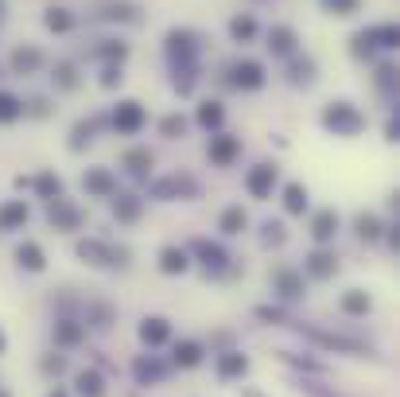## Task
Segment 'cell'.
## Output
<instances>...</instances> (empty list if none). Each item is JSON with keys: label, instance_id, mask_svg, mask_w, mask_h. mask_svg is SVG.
<instances>
[{"label": "cell", "instance_id": "ac0fdd59", "mask_svg": "<svg viewBox=\"0 0 400 397\" xmlns=\"http://www.w3.org/2000/svg\"><path fill=\"white\" fill-rule=\"evenodd\" d=\"M55 339H59L62 346H74L78 339H82V327H74L70 320H62V323H55Z\"/></svg>", "mask_w": 400, "mask_h": 397}, {"label": "cell", "instance_id": "7a4b0ae2", "mask_svg": "<svg viewBox=\"0 0 400 397\" xmlns=\"http://www.w3.org/2000/svg\"><path fill=\"white\" fill-rule=\"evenodd\" d=\"M113 125H117L121 133H136V129L144 125V110H140V102H125V105H117V113H113Z\"/></svg>", "mask_w": 400, "mask_h": 397}, {"label": "cell", "instance_id": "ffe728a7", "mask_svg": "<svg viewBox=\"0 0 400 397\" xmlns=\"http://www.w3.org/2000/svg\"><path fill=\"white\" fill-rule=\"evenodd\" d=\"M47 27H51V32H70V27H74V20H70L67 8H51L47 12Z\"/></svg>", "mask_w": 400, "mask_h": 397}, {"label": "cell", "instance_id": "f546056e", "mask_svg": "<svg viewBox=\"0 0 400 397\" xmlns=\"http://www.w3.org/2000/svg\"><path fill=\"white\" fill-rule=\"evenodd\" d=\"M331 12H338V16H350V12H358V0H323Z\"/></svg>", "mask_w": 400, "mask_h": 397}, {"label": "cell", "instance_id": "e575fe53", "mask_svg": "<svg viewBox=\"0 0 400 397\" xmlns=\"http://www.w3.org/2000/svg\"><path fill=\"white\" fill-rule=\"evenodd\" d=\"M117 214H121V219H133V214H136V203H133V199H125V203L117 207Z\"/></svg>", "mask_w": 400, "mask_h": 397}, {"label": "cell", "instance_id": "7402d4cb", "mask_svg": "<svg viewBox=\"0 0 400 397\" xmlns=\"http://www.w3.org/2000/svg\"><path fill=\"white\" fill-rule=\"evenodd\" d=\"M86 187L98 191V195H109L113 191V179H109V171H90V176H86Z\"/></svg>", "mask_w": 400, "mask_h": 397}, {"label": "cell", "instance_id": "cb8c5ba5", "mask_svg": "<svg viewBox=\"0 0 400 397\" xmlns=\"http://www.w3.org/2000/svg\"><path fill=\"white\" fill-rule=\"evenodd\" d=\"M276 285H280L284 296H300L303 292V280L295 277V273H280V277H276Z\"/></svg>", "mask_w": 400, "mask_h": 397}, {"label": "cell", "instance_id": "f1b7e54d", "mask_svg": "<svg viewBox=\"0 0 400 397\" xmlns=\"http://www.w3.org/2000/svg\"><path fill=\"white\" fill-rule=\"evenodd\" d=\"M125 164H128V168H133V171H144V168H148V164H152V156L144 152V148H136V152H128V156H125Z\"/></svg>", "mask_w": 400, "mask_h": 397}, {"label": "cell", "instance_id": "30bf717a", "mask_svg": "<svg viewBox=\"0 0 400 397\" xmlns=\"http://www.w3.org/2000/svg\"><path fill=\"white\" fill-rule=\"evenodd\" d=\"M268 47H272L276 55H288L295 47V35L292 27H272V35H268Z\"/></svg>", "mask_w": 400, "mask_h": 397}, {"label": "cell", "instance_id": "d6986e66", "mask_svg": "<svg viewBox=\"0 0 400 397\" xmlns=\"http://www.w3.org/2000/svg\"><path fill=\"white\" fill-rule=\"evenodd\" d=\"M307 269H311V277H331V273H334V257L331 254H311Z\"/></svg>", "mask_w": 400, "mask_h": 397}, {"label": "cell", "instance_id": "8fae6325", "mask_svg": "<svg viewBox=\"0 0 400 397\" xmlns=\"http://www.w3.org/2000/svg\"><path fill=\"white\" fill-rule=\"evenodd\" d=\"M39 63H43V55L35 51V47H27V51H16V55H12V67H16L20 74H32V70H39Z\"/></svg>", "mask_w": 400, "mask_h": 397}, {"label": "cell", "instance_id": "1f68e13d", "mask_svg": "<svg viewBox=\"0 0 400 397\" xmlns=\"http://www.w3.org/2000/svg\"><path fill=\"white\" fill-rule=\"evenodd\" d=\"M159 129H164V136H179V133H183V117H164V125H159Z\"/></svg>", "mask_w": 400, "mask_h": 397}, {"label": "cell", "instance_id": "3957f363", "mask_svg": "<svg viewBox=\"0 0 400 397\" xmlns=\"http://www.w3.org/2000/svg\"><path fill=\"white\" fill-rule=\"evenodd\" d=\"M276 187V168H268V164H260V168L249 171V195L253 199H265L268 191Z\"/></svg>", "mask_w": 400, "mask_h": 397}, {"label": "cell", "instance_id": "74e56055", "mask_svg": "<svg viewBox=\"0 0 400 397\" xmlns=\"http://www.w3.org/2000/svg\"><path fill=\"white\" fill-rule=\"evenodd\" d=\"M51 397H67V393H51Z\"/></svg>", "mask_w": 400, "mask_h": 397}, {"label": "cell", "instance_id": "8d00e7d4", "mask_svg": "<svg viewBox=\"0 0 400 397\" xmlns=\"http://www.w3.org/2000/svg\"><path fill=\"white\" fill-rule=\"evenodd\" d=\"M0 351H4V335H0Z\"/></svg>", "mask_w": 400, "mask_h": 397}, {"label": "cell", "instance_id": "277c9868", "mask_svg": "<svg viewBox=\"0 0 400 397\" xmlns=\"http://www.w3.org/2000/svg\"><path fill=\"white\" fill-rule=\"evenodd\" d=\"M334 230H338V214H334V211H319L315 222H311V234H315V242H331Z\"/></svg>", "mask_w": 400, "mask_h": 397}, {"label": "cell", "instance_id": "4fadbf2b", "mask_svg": "<svg viewBox=\"0 0 400 397\" xmlns=\"http://www.w3.org/2000/svg\"><path fill=\"white\" fill-rule=\"evenodd\" d=\"M20 222H27V207L24 203H8L4 211H0V226H4V230L20 226Z\"/></svg>", "mask_w": 400, "mask_h": 397}, {"label": "cell", "instance_id": "484cf974", "mask_svg": "<svg viewBox=\"0 0 400 397\" xmlns=\"http://www.w3.org/2000/svg\"><path fill=\"white\" fill-rule=\"evenodd\" d=\"M303 207H307V191L292 183V187H288V211H292V214H300Z\"/></svg>", "mask_w": 400, "mask_h": 397}, {"label": "cell", "instance_id": "7c38bea8", "mask_svg": "<svg viewBox=\"0 0 400 397\" xmlns=\"http://www.w3.org/2000/svg\"><path fill=\"white\" fill-rule=\"evenodd\" d=\"M159 265H164V273H183L187 269V254L175 249V245H167L164 254H159Z\"/></svg>", "mask_w": 400, "mask_h": 397}, {"label": "cell", "instance_id": "9a60e30c", "mask_svg": "<svg viewBox=\"0 0 400 397\" xmlns=\"http://www.w3.org/2000/svg\"><path fill=\"white\" fill-rule=\"evenodd\" d=\"M342 308H346L350 315H366L369 312V296L366 292H346L342 296Z\"/></svg>", "mask_w": 400, "mask_h": 397}, {"label": "cell", "instance_id": "4316f807", "mask_svg": "<svg viewBox=\"0 0 400 397\" xmlns=\"http://www.w3.org/2000/svg\"><path fill=\"white\" fill-rule=\"evenodd\" d=\"M159 374H164V366H159V363H144V358L136 363V378H140V382H156Z\"/></svg>", "mask_w": 400, "mask_h": 397}, {"label": "cell", "instance_id": "4dcf8cb0", "mask_svg": "<svg viewBox=\"0 0 400 397\" xmlns=\"http://www.w3.org/2000/svg\"><path fill=\"white\" fill-rule=\"evenodd\" d=\"M199 254H202V257H206V269H210V265H214V269H218V265H222V254H218L214 245H206V242H199Z\"/></svg>", "mask_w": 400, "mask_h": 397}, {"label": "cell", "instance_id": "ba28073f", "mask_svg": "<svg viewBox=\"0 0 400 397\" xmlns=\"http://www.w3.org/2000/svg\"><path fill=\"white\" fill-rule=\"evenodd\" d=\"M260 82H265V70H260V63H241V67H237V86H245V90H257Z\"/></svg>", "mask_w": 400, "mask_h": 397}, {"label": "cell", "instance_id": "5bb4252c", "mask_svg": "<svg viewBox=\"0 0 400 397\" xmlns=\"http://www.w3.org/2000/svg\"><path fill=\"white\" fill-rule=\"evenodd\" d=\"M199 358H202V346L199 343H179L175 346V363L179 366H199Z\"/></svg>", "mask_w": 400, "mask_h": 397}, {"label": "cell", "instance_id": "d590c367", "mask_svg": "<svg viewBox=\"0 0 400 397\" xmlns=\"http://www.w3.org/2000/svg\"><path fill=\"white\" fill-rule=\"evenodd\" d=\"M59 82H62V86H74V70H70V67H59Z\"/></svg>", "mask_w": 400, "mask_h": 397}, {"label": "cell", "instance_id": "6da1fadb", "mask_svg": "<svg viewBox=\"0 0 400 397\" xmlns=\"http://www.w3.org/2000/svg\"><path fill=\"white\" fill-rule=\"evenodd\" d=\"M326 129H334V133H346V136H354L366 121H361V113L354 110V105H346V102H338V105H331L326 110Z\"/></svg>", "mask_w": 400, "mask_h": 397}, {"label": "cell", "instance_id": "8992f818", "mask_svg": "<svg viewBox=\"0 0 400 397\" xmlns=\"http://www.w3.org/2000/svg\"><path fill=\"white\" fill-rule=\"evenodd\" d=\"M234 156H237V141H234V136H218V141H210V160L229 164Z\"/></svg>", "mask_w": 400, "mask_h": 397}, {"label": "cell", "instance_id": "83f0119b", "mask_svg": "<svg viewBox=\"0 0 400 397\" xmlns=\"http://www.w3.org/2000/svg\"><path fill=\"white\" fill-rule=\"evenodd\" d=\"M229 32H234V39H249V35L257 32V27H253V20H249V16H237L234 24H229Z\"/></svg>", "mask_w": 400, "mask_h": 397}, {"label": "cell", "instance_id": "d4e9b609", "mask_svg": "<svg viewBox=\"0 0 400 397\" xmlns=\"http://www.w3.org/2000/svg\"><path fill=\"white\" fill-rule=\"evenodd\" d=\"M199 121H202V125H206V129L222 125V105H218V102H206V105H202V110H199Z\"/></svg>", "mask_w": 400, "mask_h": 397}, {"label": "cell", "instance_id": "f35d334b", "mask_svg": "<svg viewBox=\"0 0 400 397\" xmlns=\"http://www.w3.org/2000/svg\"><path fill=\"white\" fill-rule=\"evenodd\" d=\"M0 397H8V393H0Z\"/></svg>", "mask_w": 400, "mask_h": 397}, {"label": "cell", "instance_id": "2e32d148", "mask_svg": "<svg viewBox=\"0 0 400 397\" xmlns=\"http://www.w3.org/2000/svg\"><path fill=\"white\" fill-rule=\"evenodd\" d=\"M222 230H225V234H241V230H245V211H241V207H229V211L222 214Z\"/></svg>", "mask_w": 400, "mask_h": 397}, {"label": "cell", "instance_id": "9c48e42d", "mask_svg": "<svg viewBox=\"0 0 400 397\" xmlns=\"http://www.w3.org/2000/svg\"><path fill=\"white\" fill-rule=\"evenodd\" d=\"M16 257H20V265H24V269H32V273H39L43 269V249L35 242H24L16 249Z\"/></svg>", "mask_w": 400, "mask_h": 397}, {"label": "cell", "instance_id": "5b68a950", "mask_svg": "<svg viewBox=\"0 0 400 397\" xmlns=\"http://www.w3.org/2000/svg\"><path fill=\"white\" fill-rule=\"evenodd\" d=\"M167 335H171V327H167V320H144V327H140V339L148 346H159V343H167Z\"/></svg>", "mask_w": 400, "mask_h": 397}, {"label": "cell", "instance_id": "52a82bcc", "mask_svg": "<svg viewBox=\"0 0 400 397\" xmlns=\"http://www.w3.org/2000/svg\"><path fill=\"white\" fill-rule=\"evenodd\" d=\"M78 393H82V397H101V393H105L101 374L98 370H82V374H78Z\"/></svg>", "mask_w": 400, "mask_h": 397}, {"label": "cell", "instance_id": "44dd1931", "mask_svg": "<svg viewBox=\"0 0 400 397\" xmlns=\"http://www.w3.org/2000/svg\"><path fill=\"white\" fill-rule=\"evenodd\" d=\"M24 113V105L12 98V93H0V121H16Z\"/></svg>", "mask_w": 400, "mask_h": 397}, {"label": "cell", "instance_id": "e0dca14e", "mask_svg": "<svg viewBox=\"0 0 400 397\" xmlns=\"http://www.w3.org/2000/svg\"><path fill=\"white\" fill-rule=\"evenodd\" d=\"M218 370H222V378H237V374L249 370V363H245V355H225Z\"/></svg>", "mask_w": 400, "mask_h": 397}, {"label": "cell", "instance_id": "d6a6232c", "mask_svg": "<svg viewBox=\"0 0 400 397\" xmlns=\"http://www.w3.org/2000/svg\"><path fill=\"white\" fill-rule=\"evenodd\" d=\"M358 234L361 237H377V219H366V214H361V219H358Z\"/></svg>", "mask_w": 400, "mask_h": 397}, {"label": "cell", "instance_id": "836d02e7", "mask_svg": "<svg viewBox=\"0 0 400 397\" xmlns=\"http://www.w3.org/2000/svg\"><path fill=\"white\" fill-rule=\"evenodd\" d=\"M39 191H43V195H59V179L43 176V179H39Z\"/></svg>", "mask_w": 400, "mask_h": 397}, {"label": "cell", "instance_id": "603a6c76", "mask_svg": "<svg viewBox=\"0 0 400 397\" xmlns=\"http://www.w3.org/2000/svg\"><path fill=\"white\" fill-rule=\"evenodd\" d=\"M369 39H377V47H396V27L392 24H381L369 32Z\"/></svg>", "mask_w": 400, "mask_h": 397}]
</instances>
